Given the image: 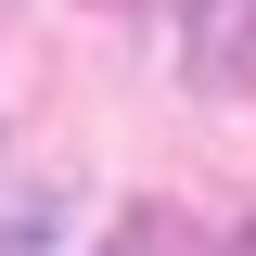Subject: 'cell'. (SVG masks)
I'll use <instances>...</instances> for the list:
<instances>
[{"mask_svg":"<svg viewBox=\"0 0 256 256\" xmlns=\"http://www.w3.org/2000/svg\"><path fill=\"white\" fill-rule=\"evenodd\" d=\"M192 90L256 102V0H192Z\"/></svg>","mask_w":256,"mask_h":256,"instance_id":"obj_1","label":"cell"},{"mask_svg":"<svg viewBox=\"0 0 256 256\" xmlns=\"http://www.w3.org/2000/svg\"><path fill=\"white\" fill-rule=\"evenodd\" d=\"M102 256H218V244H205L192 218H166V205H141V218H116V230H102Z\"/></svg>","mask_w":256,"mask_h":256,"instance_id":"obj_2","label":"cell"},{"mask_svg":"<svg viewBox=\"0 0 256 256\" xmlns=\"http://www.w3.org/2000/svg\"><path fill=\"white\" fill-rule=\"evenodd\" d=\"M52 230H64V205L26 192V218H0V256H52Z\"/></svg>","mask_w":256,"mask_h":256,"instance_id":"obj_3","label":"cell"}]
</instances>
